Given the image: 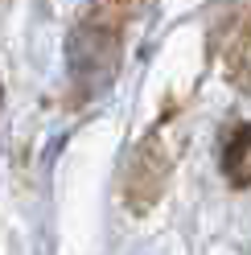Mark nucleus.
Instances as JSON below:
<instances>
[{
	"label": "nucleus",
	"instance_id": "f257e3e1",
	"mask_svg": "<svg viewBox=\"0 0 251 255\" xmlns=\"http://www.w3.org/2000/svg\"><path fill=\"white\" fill-rule=\"evenodd\" d=\"M165 173H169V156L161 148V140H144L136 161H132V173H128V202L136 210H144V206L156 202V194L165 185Z\"/></svg>",
	"mask_w": 251,
	"mask_h": 255
},
{
	"label": "nucleus",
	"instance_id": "f03ea898",
	"mask_svg": "<svg viewBox=\"0 0 251 255\" xmlns=\"http://www.w3.org/2000/svg\"><path fill=\"white\" fill-rule=\"evenodd\" d=\"M223 169L231 173L235 185L251 181V128L247 124H235L223 136Z\"/></svg>",
	"mask_w": 251,
	"mask_h": 255
},
{
	"label": "nucleus",
	"instance_id": "7ed1b4c3",
	"mask_svg": "<svg viewBox=\"0 0 251 255\" xmlns=\"http://www.w3.org/2000/svg\"><path fill=\"white\" fill-rule=\"evenodd\" d=\"M243 29H235L227 37V70L239 87L251 91V12H239Z\"/></svg>",
	"mask_w": 251,
	"mask_h": 255
}]
</instances>
